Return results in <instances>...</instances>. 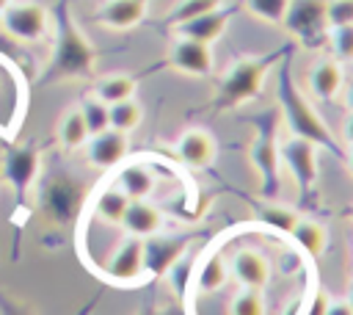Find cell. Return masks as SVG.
I'll list each match as a JSON object with an SVG mask.
<instances>
[{"instance_id":"d6a6232c","label":"cell","mask_w":353,"mask_h":315,"mask_svg":"<svg viewBox=\"0 0 353 315\" xmlns=\"http://www.w3.org/2000/svg\"><path fill=\"white\" fill-rule=\"evenodd\" d=\"M323 315H353V304L350 301H328Z\"/></svg>"},{"instance_id":"ba28073f","label":"cell","mask_w":353,"mask_h":315,"mask_svg":"<svg viewBox=\"0 0 353 315\" xmlns=\"http://www.w3.org/2000/svg\"><path fill=\"white\" fill-rule=\"evenodd\" d=\"M168 64L182 75L204 77V75L212 72V50L204 41H196V39H188V36H176L171 41V50H168Z\"/></svg>"},{"instance_id":"74e56055","label":"cell","mask_w":353,"mask_h":315,"mask_svg":"<svg viewBox=\"0 0 353 315\" xmlns=\"http://www.w3.org/2000/svg\"><path fill=\"white\" fill-rule=\"evenodd\" d=\"M347 169L353 171V144H350V149H347Z\"/></svg>"},{"instance_id":"9a60e30c","label":"cell","mask_w":353,"mask_h":315,"mask_svg":"<svg viewBox=\"0 0 353 315\" xmlns=\"http://www.w3.org/2000/svg\"><path fill=\"white\" fill-rule=\"evenodd\" d=\"M176 158L190 169H204L215 158V141L204 130H185L176 141Z\"/></svg>"},{"instance_id":"7c38bea8","label":"cell","mask_w":353,"mask_h":315,"mask_svg":"<svg viewBox=\"0 0 353 315\" xmlns=\"http://www.w3.org/2000/svg\"><path fill=\"white\" fill-rule=\"evenodd\" d=\"M188 249V240L182 238H154L149 235V240H143V271L160 276L165 274Z\"/></svg>"},{"instance_id":"ffe728a7","label":"cell","mask_w":353,"mask_h":315,"mask_svg":"<svg viewBox=\"0 0 353 315\" xmlns=\"http://www.w3.org/2000/svg\"><path fill=\"white\" fill-rule=\"evenodd\" d=\"M85 141H88V130L80 116V108H69L58 122V144L66 152H74V149L85 146Z\"/></svg>"},{"instance_id":"2e32d148","label":"cell","mask_w":353,"mask_h":315,"mask_svg":"<svg viewBox=\"0 0 353 315\" xmlns=\"http://www.w3.org/2000/svg\"><path fill=\"white\" fill-rule=\"evenodd\" d=\"M36 171H39V155H36V149H30V146L14 149V152L6 158V177H8V182L14 185V191H17L19 199H22V196L28 193V188L33 185Z\"/></svg>"},{"instance_id":"277c9868","label":"cell","mask_w":353,"mask_h":315,"mask_svg":"<svg viewBox=\"0 0 353 315\" xmlns=\"http://www.w3.org/2000/svg\"><path fill=\"white\" fill-rule=\"evenodd\" d=\"M0 28L17 44H39L50 33V11L36 0H11L0 14Z\"/></svg>"},{"instance_id":"ab89813d","label":"cell","mask_w":353,"mask_h":315,"mask_svg":"<svg viewBox=\"0 0 353 315\" xmlns=\"http://www.w3.org/2000/svg\"><path fill=\"white\" fill-rule=\"evenodd\" d=\"M168 315H171V312H168Z\"/></svg>"},{"instance_id":"7a4b0ae2","label":"cell","mask_w":353,"mask_h":315,"mask_svg":"<svg viewBox=\"0 0 353 315\" xmlns=\"http://www.w3.org/2000/svg\"><path fill=\"white\" fill-rule=\"evenodd\" d=\"M276 58H279V52H273V55H245V58L232 61V66L218 80L212 108L215 111H234V108L251 102L259 94L262 80L268 77V69Z\"/></svg>"},{"instance_id":"5b68a950","label":"cell","mask_w":353,"mask_h":315,"mask_svg":"<svg viewBox=\"0 0 353 315\" xmlns=\"http://www.w3.org/2000/svg\"><path fill=\"white\" fill-rule=\"evenodd\" d=\"M281 25L292 33L295 41L303 47H320L328 39L325 22V0H290Z\"/></svg>"},{"instance_id":"ac0fdd59","label":"cell","mask_w":353,"mask_h":315,"mask_svg":"<svg viewBox=\"0 0 353 315\" xmlns=\"http://www.w3.org/2000/svg\"><path fill=\"white\" fill-rule=\"evenodd\" d=\"M232 274H234V279L243 287H251V290H259V287L268 285V262H265L262 254H256L251 249L234 251V257H232Z\"/></svg>"},{"instance_id":"52a82bcc","label":"cell","mask_w":353,"mask_h":315,"mask_svg":"<svg viewBox=\"0 0 353 315\" xmlns=\"http://www.w3.org/2000/svg\"><path fill=\"white\" fill-rule=\"evenodd\" d=\"M52 64L61 75H91V69H94V50L80 36V30L72 28V22L61 25L58 50H55Z\"/></svg>"},{"instance_id":"e575fe53","label":"cell","mask_w":353,"mask_h":315,"mask_svg":"<svg viewBox=\"0 0 353 315\" xmlns=\"http://www.w3.org/2000/svg\"><path fill=\"white\" fill-rule=\"evenodd\" d=\"M342 138H345V144L350 146L353 144V111L345 116V122H342Z\"/></svg>"},{"instance_id":"8d00e7d4","label":"cell","mask_w":353,"mask_h":315,"mask_svg":"<svg viewBox=\"0 0 353 315\" xmlns=\"http://www.w3.org/2000/svg\"><path fill=\"white\" fill-rule=\"evenodd\" d=\"M345 105H347V111H353V83H350L347 91H345Z\"/></svg>"},{"instance_id":"4fadbf2b","label":"cell","mask_w":353,"mask_h":315,"mask_svg":"<svg viewBox=\"0 0 353 315\" xmlns=\"http://www.w3.org/2000/svg\"><path fill=\"white\" fill-rule=\"evenodd\" d=\"M229 17L232 11L218 6L207 14H199L182 25H176V36H188V39H196V41H204V44H212L218 36H223L226 25H229Z\"/></svg>"},{"instance_id":"484cf974","label":"cell","mask_w":353,"mask_h":315,"mask_svg":"<svg viewBox=\"0 0 353 315\" xmlns=\"http://www.w3.org/2000/svg\"><path fill=\"white\" fill-rule=\"evenodd\" d=\"M218 6H223V0H176L165 19H168L171 28H176V25H182V22L199 17V14H207Z\"/></svg>"},{"instance_id":"8992f818","label":"cell","mask_w":353,"mask_h":315,"mask_svg":"<svg viewBox=\"0 0 353 315\" xmlns=\"http://www.w3.org/2000/svg\"><path fill=\"white\" fill-rule=\"evenodd\" d=\"M279 158L295 180L298 193L306 196L317 185V146L301 135H290L279 141Z\"/></svg>"},{"instance_id":"d590c367","label":"cell","mask_w":353,"mask_h":315,"mask_svg":"<svg viewBox=\"0 0 353 315\" xmlns=\"http://www.w3.org/2000/svg\"><path fill=\"white\" fill-rule=\"evenodd\" d=\"M325 304H328V296L320 293V296L314 298V304H312V315H323V312H325Z\"/></svg>"},{"instance_id":"3957f363","label":"cell","mask_w":353,"mask_h":315,"mask_svg":"<svg viewBox=\"0 0 353 315\" xmlns=\"http://www.w3.org/2000/svg\"><path fill=\"white\" fill-rule=\"evenodd\" d=\"M256 138L251 144V166L259 174V188L265 196H276L281 188V158H279V113L262 116Z\"/></svg>"},{"instance_id":"8fae6325","label":"cell","mask_w":353,"mask_h":315,"mask_svg":"<svg viewBox=\"0 0 353 315\" xmlns=\"http://www.w3.org/2000/svg\"><path fill=\"white\" fill-rule=\"evenodd\" d=\"M146 11H149L146 0H105L97 8L94 19L108 30H132L135 25L143 22Z\"/></svg>"},{"instance_id":"83f0119b","label":"cell","mask_w":353,"mask_h":315,"mask_svg":"<svg viewBox=\"0 0 353 315\" xmlns=\"http://www.w3.org/2000/svg\"><path fill=\"white\" fill-rule=\"evenodd\" d=\"M287 6H290V0H245V8L268 25H281Z\"/></svg>"},{"instance_id":"30bf717a","label":"cell","mask_w":353,"mask_h":315,"mask_svg":"<svg viewBox=\"0 0 353 315\" xmlns=\"http://www.w3.org/2000/svg\"><path fill=\"white\" fill-rule=\"evenodd\" d=\"M143 271V238L127 235L105 262V276L113 282H132Z\"/></svg>"},{"instance_id":"6da1fadb","label":"cell","mask_w":353,"mask_h":315,"mask_svg":"<svg viewBox=\"0 0 353 315\" xmlns=\"http://www.w3.org/2000/svg\"><path fill=\"white\" fill-rule=\"evenodd\" d=\"M276 97H279V111L284 116V124L290 127V135H301V138L312 141L314 146H325L331 152H342L339 144H336V138L331 135L328 124L323 122V116L314 111V105L303 97V91L298 88V83L292 80L290 61H284L279 66Z\"/></svg>"},{"instance_id":"1f68e13d","label":"cell","mask_w":353,"mask_h":315,"mask_svg":"<svg viewBox=\"0 0 353 315\" xmlns=\"http://www.w3.org/2000/svg\"><path fill=\"white\" fill-rule=\"evenodd\" d=\"M325 22L328 30L339 25H353V0H325Z\"/></svg>"},{"instance_id":"9c48e42d","label":"cell","mask_w":353,"mask_h":315,"mask_svg":"<svg viewBox=\"0 0 353 315\" xmlns=\"http://www.w3.org/2000/svg\"><path fill=\"white\" fill-rule=\"evenodd\" d=\"M127 152H130L127 133L113 130V127H108L97 135H88V141H85V160L94 169H113L127 158Z\"/></svg>"},{"instance_id":"f1b7e54d","label":"cell","mask_w":353,"mask_h":315,"mask_svg":"<svg viewBox=\"0 0 353 315\" xmlns=\"http://www.w3.org/2000/svg\"><path fill=\"white\" fill-rule=\"evenodd\" d=\"M223 279H226V268H223L221 254H210L207 262H204L201 271H199V287H201L204 293H212V290H218V287L223 285Z\"/></svg>"},{"instance_id":"7402d4cb","label":"cell","mask_w":353,"mask_h":315,"mask_svg":"<svg viewBox=\"0 0 353 315\" xmlns=\"http://www.w3.org/2000/svg\"><path fill=\"white\" fill-rule=\"evenodd\" d=\"M127 204H130V199H127L116 185H110V188H105V191L97 196L94 213H97V218L105 221V224H121V216H124Z\"/></svg>"},{"instance_id":"e0dca14e","label":"cell","mask_w":353,"mask_h":315,"mask_svg":"<svg viewBox=\"0 0 353 315\" xmlns=\"http://www.w3.org/2000/svg\"><path fill=\"white\" fill-rule=\"evenodd\" d=\"M163 218H160V210L154 204H149L146 199H130L124 216H121V227L127 229V235H135V238H149L160 229Z\"/></svg>"},{"instance_id":"d4e9b609","label":"cell","mask_w":353,"mask_h":315,"mask_svg":"<svg viewBox=\"0 0 353 315\" xmlns=\"http://www.w3.org/2000/svg\"><path fill=\"white\" fill-rule=\"evenodd\" d=\"M77 108H80V116H83V122H85L88 135H97V133H102V130H108V127H110L108 105H105L102 99H97L94 94H91V97H85Z\"/></svg>"},{"instance_id":"603a6c76","label":"cell","mask_w":353,"mask_h":315,"mask_svg":"<svg viewBox=\"0 0 353 315\" xmlns=\"http://www.w3.org/2000/svg\"><path fill=\"white\" fill-rule=\"evenodd\" d=\"M290 235H292L295 243H298L303 251H309L312 257H320L323 249H325V229H323L317 221H312V218H298Z\"/></svg>"},{"instance_id":"cb8c5ba5","label":"cell","mask_w":353,"mask_h":315,"mask_svg":"<svg viewBox=\"0 0 353 315\" xmlns=\"http://www.w3.org/2000/svg\"><path fill=\"white\" fill-rule=\"evenodd\" d=\"M108 116H110V127H113V130L132 133V130L141 124L143 111H141V105L135 102V97H130V99H121V102L108 105Z\"/></svg>"},{"instance_id":"4316f807","label":"cell","mask_w":353,"mask_h":315,"mask_svg":"<svg viewBox=\"0 0 353 315\" xmlns=\"http://www.w3.org/2000/svg\"><path fill=\"white\" fill-rule=\"evenodd\" d=\"M325 41L331 44L334 61H339V64H350V61H353V25L331 28Z\"/></svg>"},{"instance_id":"f546056e","label":"cell","mask_w":353,"mask_h":315,"mask_svg":"<svg viewBox=\"0 0 353 315\" xmlns=\"http://www.w3.org/2000/svg\"><path fill=\"white\" fill-rule=\"evenodd\" d=\"M259 218H262L265 224L281 229V232H292V227H295V221H298L301 216H298L295 210L284 207V204H265V207L259 210Z\"/></svg>"},{"instance_id":"5bb4252c","label":"cell","mask_w":353,"mask_h":315,"mask_svg":"<svg viewBox=\"0 0 353 315\" xmlns=\"http://www.w3.org/2000/svg\"><path fill=\"white\" fill-rule=\"evenodd\" d=\"M342 80H345L342 77V64L334 61V58H320L306 75V86H309L312 97H317L323 102L334 99L342 91Z\"/></svg>"},{"instance_id":"d6986e66","label":"cell","mask_w":353,"mask_h":315,"mask_svg":"<svg viewBox=\"0 0 353 315\" xmlns=\"http://www.w3.org/2000/svg\"><path fill=\"white\" fill-rule=\"evenodd\" d=\"M116 188L127 199H146L154 191V174L143 163H127L116 174Z\"/></svg>"},{"instance_id":"f35d334b","label":"cell","mask_w":353,"mask_h":315,"mask_svg":"<svg viewBox=\"0 0 353 315\" xmlns=\"http://www.w3.org/2000/svg\"><path fill=\"white\" fill-rule=\"evenodd\" d=\"M8 3H11V0H0V14H3L6 8H8Z\"/></svg>"},{"instance_id":"836d02e7","label":"cell","mask_w":353,"mask_h":315,"mask_svg":"<svg viewBox=\"0 0 353 315\" xmlns=\"http://www.w3.org/2000/svg\"><path fill=\"white\" fill-rule=\"evenodd\" d=\"M0 315H33L30 309L19 307L17 301H8V298H0Z\"/></svg>"},{"instance_id":"4dcf8cb0","label":"cell","mask_w":353,"mask_h":315,"mask_svg":"<svg viewBox=\"0 0 353 315\" xmlns=\"http://www.w3.org/2000/svg\"><path fill=\"white\" fill-rule=\"evenodd\" d=\"M229 315H265V301L259 296V290H240L232 304H229Z\"/></svg>"},{"instance_id":"44dd1931","label":"cell","mask_w":353,"mask_h":315,"mask_svg":"<svg viewBox=\"0 0 353 315\" xmlns=\"http://www.w3.org/2000/svg\"><path fill=\"white\" fill-rule=\"evenodd\" d=\"M94 97L102 99L105 105L130 99V97H135V80L130 75H105L94 83Z\"/></svg>"}]
</instances>
